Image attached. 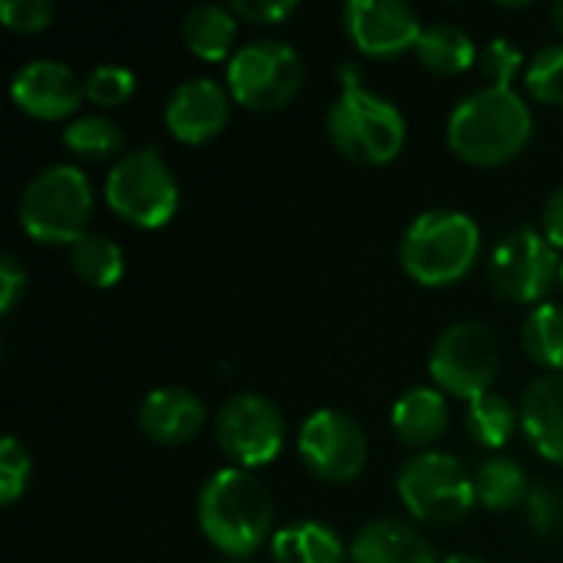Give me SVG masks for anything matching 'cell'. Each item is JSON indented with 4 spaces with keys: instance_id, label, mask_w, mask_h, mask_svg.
<instances>
[{
    "instance_id": "obj_1",
    "label": "cell",
    "mask_w": 563,
    "mask_h": 563,
    "mask_svg": "<svg viewBox=\"0 0 563 563\" xmlns=\"http://www.w3.org/2000/svg\"><path fill=\"white\" fill-rule=\"evenodd\" d=\"M198 528L224 558L251 561L274 538V498L247 468H221L201 485Z\"/></svg>"
},
{
    "instance_id": "obj_2",
    "label": "cell",
    "mask_w": 563,
    "mask_h": 563,
    "mask_svg": "<svg viewBox=\"0 0 563 563\" xmlns=\"http://www.w3.org/2000/svg\"><path fill=\"white\" fill-rule=\"evenodd\" d=\"M534 132L531 106L518 89H498L485 86L472 96H465L445 125L449 148L475 165V168H498L518 158Z\"/></svg>"
},
{
    "instance_id": "obj_3",
    "label": "cell",
    "mask_w": 563,
    "mask_h": 563,
    "mask_svg": "<svg viewBox=\"0 0 563 563\" xmlns=\"http://www.w3.org/2000/svg\"><path fill=\"white\" fill-rule=\"evenodd\" d=\"M327 135L333 148L356 165H389L406 145V115L399 106L373 92L353 63L340 66V92L327 109Z\"/></svg>"
},
{
    "instance_id": "obj_4",
    "label": "cell",
    "mask_w": 563,
    "mask_h": 563,
    "mask_svg": "<svg viewBox=\"0 0 563 563\" xmlns=\"http://www.w3.org/2000/svg\"><path fill=\"white\" fill-rule=\"evenodd\" d=\"M482 231L475 218L455 208L422 211L399 241L402 271L422 287L459 284L478 261Z\"/></svg>"
},
{
    "instance_id": "obj_5",
    "label": "cell",
    "mask_w": 563,
    "mask_h": 563,
    "mask_svg": "<svg viewBox=\"0 0 563 563\" xmlns=\"http://www.w3.org/2000/svg\"><path fill=\"white\" fill-rule=\"evenodd\" d=\"M20 228L36 244H76L92 218V185L79 165L59 162L36 172L20 191Z\"/></svg>"
},
{
    "instance_id": "obj_6",
    "label": "cell",
    "mask_w": 563,
    "mask_h": 563,
    "mask_svg": "<svg viewBox=\"0 0 563 563\" xmlns=\"http://www.w3.org/2000/svg\"><path fill=\"white\" fill-rule=\"evenodd\" d=\"M106 205L135 228H165L178 211V178L158 148L122 152L106 178Z\"/></svg>"
},
{
    "instance_id": "obj_7",
    "label": "cell",
    "mask_w": 563,
    "mask_h": 563,
    "mask_svg": "<svg viewBox=\"0 0 563 563\" xmlns=\"http://www.w3.org/2000/svg\"><path fill=\"white\" fill-rule=\"evenodd\" d=\"M303 76L307 69L300 53L277 36L251 40L228 59V92L251 112L290 106L303 86Z\"/></svg>"
},
{
    "instance_id": "obj_8",
    "label": "cell",
    "mask_w": 563,
    "mask_h": 563,
    "mask_svg": "<svg viewBox=\"0 0 563 563\" xmlns=\"http://www.w3.org/2000/svg\"><path fill=\"white\" fill-rule=\"evenodd\" d=\"M406 511L422 525H452L462 521L478 495L475 478L455 455L445 452H416L396 478Z\"/></svg>"
},
{
    "instance_id": "obj_9",
    "label": "cell",
    "mask_w": 563,
    "mask_h": 563,
    "mask_svg": "<svg viewBox=\"0 0 563 563\" xmlns=\"http://www.w3.org/2000/svg\"><path fill=\"white\" fill-rule=\"evenodd\" d=\"M501 369L498 336L478 320H459L439 333L429 353V373L435 389L465 402L492 393Z\"/></svg>"
},
{
    "instance_id": "obj_10",
    "label": "cell",
    "mask_w": 563,
    "mask_h": 563,
    "mask_svg": "<svg viewBox=\"0 0 563 563\" xmlns=\"http://www.w3.org/2000/svg\"><path fill=\"white\" fill-rule=\"evenodd\" d=\"M558 247L531 224L511 228L492 251L488 280L492 290L508 303H538L561 280Z\"/></svg>"
},
{
    "instance_id": "obj_11",
    "label": "cell",
    "mask_w": 563,
    "mask_h": 563,
    "mask_svg": "<svg viewBox=\"0 0 563 563\" xmlns=\"http://www.w3.org/2000/svg\"><path fill=\"white\" fill-rule=\"evenodd\" d=\"M300 462L330 485H350L369 462V439L363 426L340 409H317L300 422L297 432Z\"/></svg>"
},
{
    "instance_id": "obj_12",
    "label": "cell",
    "mask_w": 563,
    "mask_h": 563,
    "mask_svg": "<svg viewBox=\"0 0 563 563\" xmlns=\"http://www.w3.org/2000/svg\"><path fill=\"white\" fill-rule=\"evenodd\" d=\"M214 439L238 468H264L284 449V412L261 393H238L218 409Z\"/></svg>"
},
{
    "instance_id": "obj_13",
    "label": "cell",
    "mask_w": 563,
    "mask_h": 563,
    "mask_svg": "<svg viewBox=\"0 0 563 563\" xmlns=\"http://www.w3.org/2000/svg\"><path fill=\"white\" fill-rule=\"evenodd\" d=\"M343 23L350 43L373 59H389L416 49L426 30L419 13L402 0H350L343 7Z\"/></svg>"
},
{
    "instance_id": "obj_14",
    "label": "cell",
    "mask_w": 563,
    "mask_h": 563,
    "mask_svg": "<svg viewBox=\"0 0 563 563\" xmlns=\"http://www.w3.org/2000/svg\"><path fill=\"white\" fill-rule=\"evenodd\" d=\"M231 92L211 76H191L178 82L165 102V125L185 145H205L218 139L231 119Z\"/></svg>"
},
{
    "instance_id": "obj_15",
    "label": "cell",
    "mask_w": 563,
    "mask_h": 563,
    "mask_svg": "<svg viewBox=\"0 0 563 563\" xmlns=\"http://www.w3.org/2000/svg\"><path fill=\"white\" fill-rule=\"evenodd\" d=\"M10 96L20 112L43 122H56L79 112V102L86 99V86L59 59H30L13 73Z\"/></svg>"
},
{
    "instance_id": "obj_16",
    "label": "cell",
    "mask_w": 563,
    "mask_h": 563,
    "mask_svg": "<svg viewBox=\"0 0 563 563\" xmlns=\"http://www.w3.org/2000/svg\"><path fill=\"white\" fill-rule=\"evenodd\" d=\"M208 409L205 402L185 386H162L152 389L139 406V426L155 445H185L205 429Z\"/></svg>"
},
{
    "instance_id": "obj_17",
    "label": "cell",
    "mask_w": 563,
    "mask_h": 563,
    "mask_svg": "<svg viewBox=\"0 0 563 563\" xmlns=\"http://www.w3.org/2000/svg\"><path fill=\"white\" fill-rule=\"evenodd\" d=\"M521 429L544 462L563 465V373H544L525 389Z\"/></svg>"
},
{
    "instance_id": "obj_18",
    "label": "cell",
    "mask_w": 563,
    "mask_h": 563,
    "mask_svg": "<svg viewBox=\"0 0 563 563\" xmlns=\"http://www.w3.org/2000/svg\"><path fill=\"white\" fill-rule=\"evenodd\" d=\"M350 563H439L429 538L406 521H373L350 544Z\"/></svg>"
},
{
    "instance_id": "obj_19",
    "label": "cell",
    "mask_w": 563,
    "mask_h": 563,
    "mask_svg": "<svg viewBox=\"0 0 563 563\" xmlns=\"http://www.w3.org/2000/svg\"><path fill=\"white\" fill-rule=\"evenodd\" d=\"M393 432L409 449H429L449 432V399L442 389L416 386L389 412Z\"/></svg>"
},
{
    "instance_id": "obj_20",
    "label": "cell",
    "mask_w": 563,
    "mask_h": 563,
    "mask_svg": "<svg viewBox=\"0 0 563 563\" xmlns=\"http://www.w3.org/2000/svg\"><path fill=\"white\" fill-rule=\"evenodd\" d=\"M274 563H346L350 548L323 521H290L271 538Z\"/></svg>"
},
{
    "instance_id": "obj_21",
    "label": "cell",
    "mask_w": 563,
    "mask_h": 563,
    "mask_svg": "<svg viewBox=\"0 0 563 563\" xmlns=\"http://www.w3.org/2000/svg\"><path fill=\"white\" fill-rule=\"evenodd\" d=\"M181 40L205 63L231 59L234 56V40H238V16H234L231 7L201 3L195 10H188V16L181 23Z\"/></svg>"
},
{
    "instance_id": "obj_22",
    "label": "cell",
    "mask_w": 563,
    "mask_h": 563,
    "mask_svg": "<svg viewBox=\"0 0 563 563\" xmlns=\"http://www.w3.org/2000/svg\"><path fill=\"white\" fill-rule=\"evenodd\" d=\"M475 40L455 23H429L416 43L419 63L435 76H462L475 63Z\"/></svg>"
},
{
    "instance_id": "obj_23",
    "label": "cell",
    "mask_w": 563,
    "mask_h": 563,
    "mask_svg": "<svg viewBox=\"0 0 563 563\" xmlns=\"http://www.w3.org/2000/svg\"><path fill=\"white\" fill-rule=\"evenodd\" d=\"M475 495H478L482 508L501 515V511H515L528 501L531 482H528V472L515 459L495 455L475 472Z\"/></svg>"
},
{
    "instance_id": "obj_24",
    "label": "cell",
    "mask_w": 563,
    "mask_h": 563,
    "mask_svg": "<svg viewBox=\"0 0 563 563\" xmlns=\"http://www.w3.org/2000/svg\"><path fill=\"white\" fill-rule=\"evenodd\" d=\"M69 267L79 280H86L89 287L109 290L122 280L125 274V254L122 247L106 238V234H82L73 247H69Z\"/></svg>"
},
{
    "instance_id": "obj_25",
    "label": "cell",
    "mask_w": 563,
    "mask_h": 563,
    "mask_svg": "<svg viewBox=\"0 0 563 563\" xmlns=\"http://www.w3.org/2000/svg\"><path fill=\"white\" fill-rule=\"evenodd\" d=\"M521 346L541 369L563 373V303H541L525 317Z\"/></svg>"
},
{
    "instance_id": "obj_26",
    "label": "cell",
    "mask_w": 563,
    "mask_h": 563,
    "mask_svg": "<svg viewBox=\"0 0 563 563\" xmlns=\"http://www.w3.org/2000/svg\"><path fill=\"white\" fill-rule=\"evenodd\" d=\"M63 145L79 162H106V158H115L122 152L125 135L109 115L89 112V115H76L63 129Z\"/></svg>"
},
{
    "instance_id": "obj_27",
    "label": "cell",
    "mask_w": 563,
    "mask_h": 563,
    "mask_svg": "<svg viewBox=\"0 0 563 563\" xmlns=\"http://www.w3.org/2000/svg\"><path fill=\"white\" fill-rule=\"evenodd\" d=\"M518 426H521V409H515L498 393H485L468 402L465 429L482 449H505Z\"/></svg>"
},
{
    "instance_id": "obj_28",
    "label": "cell",
    "mask_w": 563,
    "mask_h": 563,
    "mask_svg": "<svg viewBox=\"0 0 563 563\" xmlns=\"http://www.w3.org/2000/svg\"><path fill=\"white\" fill-rule=\"evenodd\" d=\"M528 92L544 106H563V43L544 46L525 69Z\"/></svg>"
},
{
    "instance_id": "obj_29",
    "label": "cell",
    "mask_w": 563,
    "mask_h": 563,
    "mask_svg": "<svg viewBox=\"0 0 563 563\" xmlns=\"http://www.w3.org/2000/svg\"><path fill=\"white\" fill-rule=\"evenodd\" d=\"M86 99L99 109H115L122 102L132 99L135 92V73L125 69V66H115V63H106V66H96L86 79Z\"/></svg>"
},
{
    "instance_id": "obj_30",
    "label": "cell",
    "mask_w": 563,
    "mask_h": 563,
    "mask_svg": "<svg viewBox=\"0 0 563 563\" xmlns=\"http://www.w3.org/2000/svg\"><path fill=\"white\" fill-rule=\"evenodd\" d=\"M525 508H528V518H531V528L538 538H544V541L563 538V488L548 485V482L531 485Z\"/></svg>"
},
{
    "instance_id": "obj_31",
    "label": "cell",
    "mask_w": 563,
    "mask_h": 563,
    "mask_svg": "<svg viewBox=\"0 0 563 563\" xmlns=\"http://www.w3.org/2000/svg\"><path fill=\"white\" fill-rule=\"evenodd\" d=\"M30 472H33V462H30L26 445L16 435H7L0 442V505H13L26 492Z\"/></svg>"
},
{
    "instance_id": "obj_32",
    "label": "cell",
    "mask_w": 563,
    "mask_h": 563,
    "mask_svg": "<svg viewBox=\"0 0 563 563\" xmlns=\"http://www.w3.org/2000/svg\"><path fill=\"white\" fill-rule=\"evenodd\" d=\"M521 66H525L521 49H518L511 40H505V36L492 40V43L485 46V53H482V73H485L488 86L515 89L511 82H515V76L521 73Z\"/></svg>"
},
{
    "instance_id": "obj_33",
    "label": "cell",
    "mask_w": 563,
    "mask_h": 563,
    "mask_svg": "<svg viewBox=\"0 0 563 563\" xmlns=\"http://www.w3.org/2000/svg\"><path fill=\"white\" fill-rule=\"evenodd\" d=\"M56 10L49 0H3L0 20L10 33H43L53 23Z\"/></svg>"
},
{
    "instance_id": "obj_34",
    "label": "cell",
    "mask_w": 563,
    "mask_h": 563,
    "mask_svg": "<svg viewBox=\"0 0 563 563\" xmlns=\"http://www.w3.org/2000/svg\"><path fill=\"white\" fill-rule=\"evenodd\" d=\"M231 10L244 23L274 26L297 13V0H231Z\"/></svg>"
},
{
    "instance_id": "obj_35",
    "label": "cell",
    "mask_w": 563,
    "mask_h": 563,
    "mask_svg": "<svg viewBox=\"0 0 563 563\" xmlns=\"http://www.w3.org/2000/svg\"><path fill=\"white\" fill-rule=\"evenodd\" d=\"M26 290V271L23 264L13 257V254H3L0 257V313H13L16 300L23 297Z\"/></svg>"
},
{
    "instance_id": "obj_36",
    "label": "cell",
    "mask_w": 563,
    "mask_h": 563,
    "mask_svg": "<svg viewBox=\"0 0 563 563\" xmlns=\"http://www.w3.org/2000/svg\"><path fill=\"white\" fill-rule=\"evenodd\" d=\"M541 234L563 251V188H558L554 195H548L544 211H541Z\"/></svg>"
},
{
    "instance_id": "obj_37",
    "label": "cell",
    "mask_w": 563,
    "mask_h": 563,
    "mask_svg": "<svg viewBox=\"0 0 563 563\" xmlns=\"http://www.w3.org/2000/svg\"><path fill=\"white\" fill-rule=\"evenodd\" d=\"M551 20H554V26H558V30L563 33V0H561V3H554V7H551Z\"/></svg>"
},
{
    "instance_id": "obj_38",
    "label": "cell",
    "mask_w": 563,
    "mask_h": 563,
    "mask_svg": "<svg viewBox=\"0 0 563 563\" xmlns=\"http://www.w3.org/2000/svg\"><path fill=\"white\" fill-rule=\"evenodd\" d=\"M439 563H485V561H478V558H468V554H455V558H445V561H439Z\"/></svg>"
},
{
    "instance_id": "obj_39",
    "label": "cell",
    "mask_w": 563,
    "mask_h": 563,
    "mask_svg": "<svg viewBox=\"0 0 563 563\" xmlns=\"http://www.w3.org/2000/svg\"><path fill=\"white\" fill-rule=\"evenodd\" d=\"M218 563H251V561H238V558H224V561H218Z\"/></svg>"
},
{
    "instance_id": "obj_40",
    "label": "cell",
    "mask_w": 563,
    "mask_h": 563,
    "mask_svg": "<svg viewBox=\"0 0 563 563\" xmlns=\"http://www.w3.org/2000/svg\"><path fill=\"white\" fill-rule=\"evenodd\" d=\"M561 287H563V264H561Z\"/></svg>"
}]
</instances>
